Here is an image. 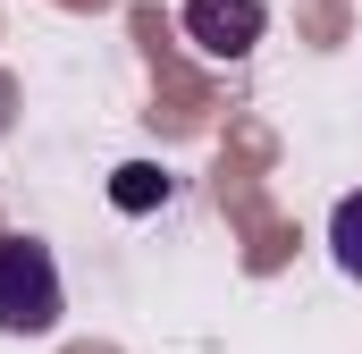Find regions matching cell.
<instances>
[{
	"mask_svg": "<svg viewBox=\"0 0 362 354\" xmlns=\"http://www.w3.org/2000/svg\"><path fill=\"white\" fill-rule=\"evenodd\" d=\"M59 262L34 236H0V329L8 338H51L59 329Z\"/></svg>",
	"mask_w": 362,
	"mask_h": 354,
	"instance_id": "1",
	"label": "cell"
},
{
	"mask_svg": "<svg viewBox=\"0 0 362 354\" xmlns=\"http://www.w3.org/2000/svg\"><path fill=\"white\" fill-rule=\"evenodd\" d=\"M262 0H185V42L211 51V59H245L262 42Z\"/></svg>",
	"mask_w": 362,
	"mask_h": 354,
	"instance_id": "2",
	"label": "cell"
},
{
	"mask_svg": "<svg viewBox=\"0 0 362 354\" xmlns=\"http://www.w3.org/2000/svg\"><path fill=\"white\" fill-rule=\"evenodd\" d=\"M110 202L118 211H152V202H169V177L152 169V161H127V169L110 177Z\"/></svg>",
	"mask_w": 362,
	"mask_h": 354,
	"instance_id": "3",
	"label": "cell"
},
{
	"mask_svg": "<svg viewBox=\"0 0 362 354\" xmlns=\"http://www.w3.org/2000/svg\"><path fill=\"white\" fill-rule=\"evenodd\" d=\"M329 253L346 278H362V194H346L337 211H329Z\"/></svg>",
	"mask_w": 362,
	"mask_h": 354,
	"instance_id": "4",
	"label": "cell"
}]
</instances>
